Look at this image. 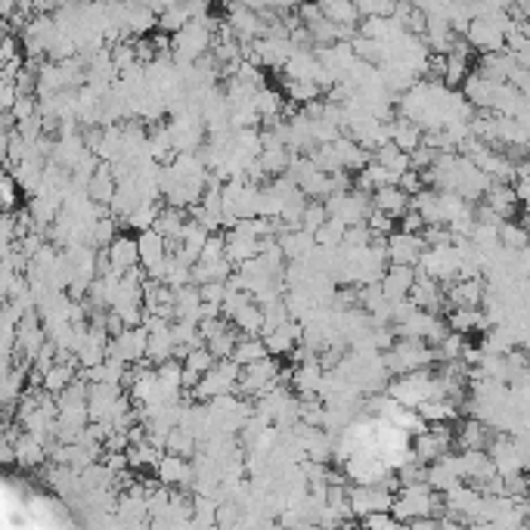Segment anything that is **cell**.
I'll use <instances>...</instances> for the list:
<instances>
[{"instance_id": "cell-18", "label": "cell", "mask_w": 530, "mask_h": 530, "mask_svg": "<svg viewBox=\"0 0 530 530\" xmlns=\"http://www.w3.org/2000/svg\"><path fill=\"white\" fill-rule=\"evenodd\" d=\"M279 246H283V252L289 261H304L320 242H316V233L304 230V226H294V230L279 233Z\"/></svg>"}, {"instance_id": "cell-13", "label": "cell", "mask_w": 530, "mask_h": 530, "mask_svg": "<svg viewBox=\"0 0 530 530\" xmlns=\"http://www.w3.org/2000/svg\"><path fill=\"white\" fill-rule=\"evenodd\" d=\"M490 440H493V425H487L477 416L466 419V422L459 425V431H456V444H459V450H487Z\"/></svg>"}, {"instance_id": "cell-43", "label": "cell", "mask_w": 530, "mask_h": 530, "mask_svg": "<svg viewBox=\"0 0 530 530\" xmlns=\"http://www.w3.org/2000/svg\"><path fill=\"white\" fill-rule=\"evenodd\" d=\"M372 230L370 224H353L348 226V233H344V246H353V248H366L372 242Z\"/></svg>"}, {"instance_id": "cell-5", "label": "cell", "mask_w": 530, "mask_h": 530, "mask_svg": "<svg viewBox=\"0 0 530 530\" xmlns=\"http://www.w3.org/2000/svg\"><path fill=\"white\" fill-rule=\"evenodd\" d=\"M156 477L161 484H171V487H187L193 490L196 484V468H193V459H187V456H177V453H168L161 456V462L156 466Z\"/></svg>"}, {"instance_id": "cell-42", "label": "cell", "mask_w": 530, "mask_h": 530, "mask_svg": "<svg viewBox=\"0 0 530 530\" xmlns=\"http://www.w3.org/2000/svg\"><path fill=\"white\" fill-rule=\"evenodd\" d=\"M370 230L375 233V236H391L397 226H400V220H397L394 215H388V211H379V208H372V215H370Z\"/></svg>"}, {"instance_id": "cell-25", "label": "cell", "mask_w": 530, "mask_h": 530, "mask_svg": "<svg viewBox=\"0 0 530 530\" xmlns=\"http://www.w3.org/2000/svg\"><path fill=\"white\" fill-rule=\"evenodd\" d=\"M419 412H422V419L425 422H456L459 419V412H462V407H459V400H453V397H429L425 403H419L416 407Z\"/></svg>"}, {"instance_id": "cell-17", "label": "cell", "mask_w": 530, "mask_h": 530, "mask_svg": "<svg viewBox=\"0 0 530 530\" xmlns=\"http://www.w3.org/2000/svg\"><path fill=\"white\" fill-rule=\"evenodd\" d=\"M372 205L379 211H388V215H394L397 220H400L412 208V196L400 187V183H394V187H379V189H375Z\"/></svg>"}, {"instance_id": "cell-2", "label": "cell", "mask_w": 530, "mask_h": 530, "mask_svg": "<svg viewBox=\"0 0 530 530\" xmlns=\"http://www.w3.org/2000/svg\"><path fill=\"white\" fill-rule=\"evenodd\" d=\"M385 363L391 375H403L412 370H425V366L438 363V351L431 348L425 338H400L391 351H385Z\"/></svg>"}, {"instance_id": "cell-39", "label": "cell", "mask_w": 530, "mask_h": 530, "mask_svg": "<svg viewBox=\"0 0 530 530\" xmlns=\"http://www.w3.org/2000/svg\"><path fill=\"white\" fill-rule=\"evenodd\" d=\"M344 233H348V224H344L342 217L329 215L326 224L316 230V242H320V246H326V248H338V246H344Z\"/></svg>"}, {"instance_id": "cell-46", "label": "cell", "mask_w": 530, "mask_h": 530, "mask_svg": "<svg viewBox=\"0 0 530 530\" xmlns=\"http://www.w3.org/2000/svg\"><path fill=\"white\" fill-rule=\"evenodd\" d=\"M22 97L19 93V87H16V81L13 78H4V84H0V109L4 112H10L13 106H16V100Z\"/></svg>"}, {"instance_id": "cell-15", "label": "cell", "mask_w": 530, "mask_h": 530, "mask_svg": "<svg viewBox=\"0 0 530 530\" xmlns=\"http://www.w3.org/2000/svg\"><path fill=\"white\" fill-rule=\"evenodd\" d=\"M484 198H487V205L496 211L499 217L515 220V215H518V205H521L518 202V189H515L509 180H493Z\"/></svg>"}, {"instance_id": "cell-44", "label": "cell", "mask_w": 530, "mask_h": 530, "mask_svg": "<svg viewBox=\"0 0 530 530\" xmlns=\"http://www.w3.org/2000/svg\"><path fill=\"white\" fill-rule=\"evenodd\" d=\"M360 525L363 527H379V530H388V527H397L400 521L394 518V512L391 509H385V512H370L366 518H360Z\"/></svg>"}, {"instance_id": "cell-19", "label": "cell", "mask_w": 530, "mask_h": 530, "mask_svg": "<svg viewBox=\"0 0 530 530\" xmlns=\"http://www.w3.org/2000/svg\"><path fill=\"white\" fill-rule=\"evenodd\" d=\"M47 456H50V447L22 429V434L16 438V466L19 468H38L47 462Z\"/></svg>"}, {"instance_id": "cell-9", "label": "cell", "mask_w": 530, "mask_h": 530, "mask_svg": "<svg viewBox=\"0 0 530 530\" xmlns=\"http://www.w3.org/2000/svg\"><path fill=\"white\" fill-rule=\"evenodd\" d=\"M301 338H304V326H301L298 320H289V323H283V326L264 332V342H267L274 357H289V353L301 344Z\"/></svg>"}, {"instance_id": "cell-7", "label": "cell", "mask_w": 530, "mask_h": 530, "mask_svg": "<svg viewBox=\"0 0 530 530\" xmlns=\"http://www.w3.org/2000/svg\"><path fill=\"white\" fill-rule=\"evenodd\" d=\"M124 394V385L115 381H91V391H87V410H91V422L112 416L115 400Z\"/></svg>"}, {"instance_id": "cell-31", "label": "cell", "mask_w": 530, "mask_h": 530, "mask_svg": "<svg viewBox=\"0 0 530 530\" xmlns=\"http://www.w3.org/2000/svg\"><path fill=\"white\" fill-rule=\"evenodd\" d=\"M323 4V13H326L329 19L338 22V25H357L360 22V6H357V0H320Z\"/></svg>"}, {"instance_id": "cell-11", "label": "cell", "mask_w": 530, "mask_h": 530, "mask_svg": "<svg viewBox=\"0 0 530 530\" xmlns=\"http://www.w3.org/2000/svg\"><path fill=\"white\" fill-rule=\"evenodd\" d=\"M410 298L416 307H425V311L438 313L440 304L447 301V289H440V279H434L429 274H419L416 283H412V289H410Z\"/></svg>"}, {"instance_id": "cell-48", "label": "cell", "mask_w": 530, "mask_h": 530, "mask_svg": "<svg viewBox=\"0 0 530 530\" xmlns=\"http://www.w3.org/2000/svg\"><path fill=\"white\" fill-rule=\"evenodd\" d=\"M198 292H202V301H208V304H224L226 283H202L198 285Z\"/></svg>"}, {"instance_id": "cell-38", "label": "cell", "mask_w": 530, "mask_h": 530, "mask_svg": "<svg viewBox=\"0 0 530 530\" xmlns=\"http://www.w3.org/2000/svg\"><path fill=\"white\" fill-rule=\"evenodd\" d=\"M285 97H289L292 102H313L323 97V87L316 84V81H292L285 78Z\"/></svg>"}, {"instance_id": "cell-27", "label": "cell", "mask_w": 530, "mask_h": 530, "mask_svg": "<svg viewBox=\"0 0 530 530\" xmlns=\"http://www.w3.org/2000/svg\"><path fill=\"white\" fill-rule=\"evenodd\" d=\"M174 311H177V320H196V323L202 320V292H198L196 283L177 289Z\"/></svg>"}, {"instance_id": "cell-16", "label": "cell", "mask_w": 530, "mask_h": 530, "mask_svg": "<svg viewBox=\"0 0 530 530\" xmlns=\"http://www.w3.org/2000/svg\"><path fill=\"white\" fill-rule=\"evenodd\" d=\"M416 276H419V270L412 267V264H391L388 274L381 276V289H385V294L391 301L410 298V289H412V283H416Z\"/></svg>"}, {"instance_id": "cell-22", "label": "cell", "mask_w": 530, "mask_h": 530, "mask_svg": "<svg viewBox=\"0 0 530 530\" xmlns=\"http://www.w3.org/2000/svg\"><path fill=\"white\" fill-rule=\"evenodd\" d=\"M28 211H32L34 224H38L41 230H47V226H53L56 217L63 215V198L47 196V193H34V196H28Z\"/></svg>"}, {"instance_id": "cell-45", "label": "cell", "mask_w": 530, "mask_h": 530, "mask_svg": "<svg viewBox=\"0 0 530 530\" xmlns=\"http://www.w3.org/2000/svg\"><path fill=\"white\" fill-rule=\"evenodd\" d=\"M400 187L407 189L410 196H419L425 187H429V183H425V174H422V171H416V168H410V171H403V174H400Z\"/></svg>"}, {"instance_id": "cell-8", "label": "cell", "mask_w": 530, "mask_h": 530, "mask_svg": "<svg viewBox=\"0 0 530 530\" xmlns=\"http://www.w3.org/2000/svg\"><path fill=\"white\" fill-rule=\"evenodd\" d=\"M484 298H487V285H484L481 276H471V279H453L447 285V301L453 307H481Z\"/></svg>"}, {"instance_id": "cell-6", "label": "cell", "mask_w": 530, "mask_h": 530, "mask_svg": "<svg viewBox=\"0 0 530 530\" xmlns=\"http://www.w3.org/2000/svg\"><path fill=\"white\" fill-rule=\"evenodd\" d=\"M388 246H391V264H412V267H416V264L422 261L429 242H425V236H419V233L394 230L391 236H388Z\"/></svg>"}, {"instance_id": "cell-49", "label": "cell", "mask_w": 530, "mask_h": 530, "mask_svg": "<svg viewBox=\"0 0 530 530\" xmlns=\"http://www.w3.org/2000/svg\"><path fill=\"white\" fill-rule=\"evenodd\" d=\"M397 230H407V233H422V230H425V217L419 215L416 208H410L407 215L400 217V226H397Z\"/></svg>"}, {"instance_id": "cell-10", "label": "cell", "mask_w": 530, "mask_h": 530, "mask_svg": "<svg viewBox=\"0 0 530 530\" xmlns=\"http://www.w3.org/2000/svg\"><path fill=\"white\" fill-rule=\"evenodd\" d=\"M459 468H462V481H471V484L490 481L493 475H499L496 466H493V456L487 450H462Z\"/></svg>"}, {"instance_id": "cell-34", "label": "cell", "mask_w": 530, "mask_h": 530, "mask_svg": "<svg viewBox=\"0 0 530 530\" xmlns=\"http://www.w3.org/2000/svg\"><path fill=\"white\" fill-rule=\"evenodd\" d=\"M75 370H78V363H59V360H56L53 370L43 375V388H47L50 394H63L65 388H69L72 381L78 379Z\"/></svg>"}, {"instance_id": "cell-4", "label": "cell", "mask_w": 530, "mask_h": 530, "mask_svg": "<svg viewBox=\"0 0 530 530\" xmlns=\"http://www.w3.org/2000/svg\"><path fill=\"white\" fill-rule=\"evenodd\" d=\"M109 353H118V357H124L128 363H140V360H146V353H149V329L146 326H128L124 332L112 335V342H109Z\"/></svg>"}, {"instance_id": "cell-26", "label": "cell", "mask_w": 530, "mask_h": 530, "mask_svg": "<svg viewBox=\"0 0 530 530\" xmlns=\"http://www.w3.org/2000/svg\"><path fill=\"white\" fill-rule=\"evenodd\" d=\"M87 189H91V198H97V202H102V205H112V198L118 193V177H115L112 161H100V171L93 174V180Z\"/></svg>"}, {"instance_id": "cell-29", "label": "cell", "mask_w": 530, "mask_h": 530, "mask_svg": "<svg viewBox=\"0 0 530 530\" xmlns=\"http://www.w3.org/2000/svg\"><path fill=\"white\" fill-rule=\"evenodd\" d=\"M264 357H270V348H267V342H264V335H242L233 351V360L239 366H252Z\"/></svg>"}, {"instance_id": "cell-30", "label": "cell", "mask_w": 530, "mask_h": 530, "mask_svg": "<svg viewBox=\"0 0 530 530\" xmlns=\"http://www.w3.org/2000/svg\"><path fill=\"white\" fill-rule=\"evenodd\" d=\"M230 323L242 335H264V307L257 304V301H248Z\"/></svg>"}, {"instance_id": "cell-33", "label": "cell", "mask_w": 530, "mask_h": 530, "mask_svg": "<svg viewBox=\"0 0 530 530\" xmlns=\"http://www.w3.org/2000/svg\"><path fill=\"white\" fill-rule=\"evenodd\" d=\"M198 447H202V444H198V438L193 431L183 429V425H174L171 434H168V447H165V450L177 453V456H187V459H189V456L198 453Z\"/></svg>"}, {"instance_id": "cell-20", "label": "cell", "mask_w": 530, "mask_h": 530, "mask_svg": "<svg viewBox=\"0 0 530 530\" xmlns=\"http://www.w3.org/2000/svg\"><path fill=\"white\" fill-rule=\"evenodd\" d=\"M447 326L453 329V332H487L490 323L487 316H484V307H453L450 313H447Z\"/></svg>"}, {"instance_id": "cell-35", "label": "cell", "mask_w": 530, "mask_h": 530, "mask_svg": "<svg viewBox=\"0 0 530 530\" xmlns=\"http://www.w3.org/2000/svg\"><path fill=\"white\" fill-rule=\"evenodd\" d=\"M118 233H121V220H118L115 215L100 217L97 224L91 226V246L93 248H109L115 242Z\"/></svg>"}, {"instance_id": "cell-47", "label": "cell", "mask_w": 530, "mask_h": 530, "mask_svg": "<svg viewBox=\"0 0 530 530\" xmlns=\"http://www.w3.org/2000/svg\"><path fill=\"white\" fill-rule=\"evenodd\" d=\"M16 189H19L16 177L6 171V174H4V180H0V193H4V208H6V211H16Z\"/></svg>"}, {"instance_id": "cell-12", "label": "cell", "mask_w": 530, "mask_h": 530, "mask_svg": "<svg viewBox=\"0 0 530 530\" xmlns=\"http://www.w3.org/2000/svg\"><path fill=\"white\" fill-rule=\"evenodd\" d=\"M462 481V468H459V456L444 453L440 459L429 462V484L438 493H447L450 487Z\"/></svg>"}, {"instance_id": "cell-40", "label": "cell", "mask_w": 530, "mask_h": 530, "mask_svg": "<svg viewBox=\"0 0 530 530\" xmlns=\"http://www.w3.org/2000/svg\"><path fill=\"white\" fill-rule=\"evenodd\" d=\"M499 236H503V246L512 248V252H518V248L530 246V230L525 224H515V220H506Z\"/></svg>"}, {"instance_id": "cell-14", "label": "cell", "mask_w": 530, "mask_h": 530, "mask_svg": "<svg viewBox=\"0 0 530 530\" xmlns=\"http://www.w3.org/2000/svg\"><path fill=\"white\" fill-rule=\"evenodd\" d=\"M323 379H326V370H323L320 360H307V363H298L292 372V388L298 397H313L320 394Z\"/></svg>"}, {"instance_id": "cell-32", "label": "cell", "mask_w": 530, "mask_h": 530, "mask_svg": "<svg viewBox=\"0 0 530 530\" xmlns=\"http://www.w3.org/2000/svg\"><path fill=\"white\" fill-rule=\"evenodd\" d=\"M372 159L381 161L385 168H391L394 174H403V171H410V168H412V156H410V152H403L400 146L394 143V140H388L385 146H379V149L372 152Z\"/></svg>"}, {"instance_id": "cell-37", "label": "cell", "mask_w": 530, "mask_h": 530, "mask_svg": "<svg viewBox=\"0 0 530 530\" xmlns=\"http://www.w3.org/2000/svg\"><path fill=\"white\" fill-rule=\"evenodd\" d=\"M255 109L261 112V118L267 121V118H279L283 115V93L274 91V87H257L255 91Z\"/></svg>"}, {"instance_id": "cell-3", "label": "cell", "mask_w": 530, "mask_h": 530, "mask_svg": "<svg viewBox=\"0 0 530 530\" xmlns=\"http://www.w3.org/2000/svg\"><path fill=\"white\" fill-rule=\"evenodd\" d=\"M456 444V434L450 431V425L447 422H434L429 431H422V434H416V456L422 462H434V459H440L444 453H450V447Z\"/></svg>"}, {"instance_id": "cell-24", "label": "cell", "mask_w": 530, "mask_h": 530, "mask_svg": "<svg viewBox=\"0 0 530 530\" xmlns=\"http://www.w3.org/2000/svg\"><path fill=\"white\" fill-rule=\"evenodd\" d=\"M109 257H112V267L115 270H130L140 264V242L137 236H128V233H118L115 242L109 246Z\"/></svg>"}, {"instance_id": "cell-1", "label": "cell", "mask_w": 530, "mask_h": 530, "mask_svg": "<svg viewBox=\"0 0 530 530\" xmlns=\"http://www.w3.org/2000/svg\"><path fill=\"white\" fill-rule=\"evenodd\" d=\"M388 394L397 397L403 407H419V403H425L429 397H444L440 394L438 372H434L431 366L397 375V379L388 381Z\"/></svg>"}, {"instance_id": "cell-28", "label": "cell", "mask_w": 530, "mask_h": 530, "mask_svg": "<svg viewBox=\"0 0 530 530\" xmlns=\"http://www.w3.org/2000/svg\"><path fill=\"white\" fill-rule=\"evenodd\" d=\"M161 208H165L161 202H149V198H143V202H140L137 208L121 220V226H124V230H134V233L149 230V226H156Z\"/></svg>"}, {"instance_id": "cell-41", "label": "cell", "mask_w": 530, "mask_h": 530, "mask_svg": "<svg viewBox=\"0 0 530 530\" xmlns=\"http://www.w3.org/2000/svg\"><path fill=\"white\" fill-rule=\"evenodd\" d=\"M326 220H329L326 202H323V198H311V202H307V208H304V217H301V226H304V230H311V233H316L323 224H326Z\"/></svg>"}, {"instance_id": "cell-23", "label": "cell", "mask_w": 530, "mask_h": 530, "mask_svg": "<svg viewBox=\"0 0 530 530\" xmlns=\"http://www.w3.org/2000/svg\"><path fill=\"white\" fill-rule=\"evenodd\" d=\"M208 236H211V230L202 224V220L189 217L187 230H183V236H180V248H177V255H183L189 264H196L198 255H202V248H205V242H208Z\"/></svg>"}, {"instance_id": "cell-21", "label": "cell", "mask_w": 530, "mask_h": 530, "mask_svg": "<svg viewBox=\"0 0 530 530\" xmlns=\"http://www.w3.org/2000/svg\"><path fill=\"white\" fill-rule=\"evenodd\" d=\"M388 128H391V140L400 146L403 152H416L419 146H422V140H425L422 124H416L407 115H397L394 121H388Z\"/></svg>"}, {"instance_id": "cell-36", "label": "cell", "mask_w": 530, "mask_h": 530, "mask_svg": "<svg viewBox=\"0 0 530 530\" xmlns=\"http://www.w3.org/2000/svg\"><path fill=\"white\" fill-rule=\"evenodd\" d=\"M174 335H171V329H161V332H149V353H146V360L149 363H165V360H171L174 357Z\"/></svg>"}]
</instances>
